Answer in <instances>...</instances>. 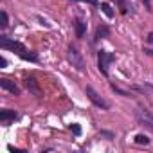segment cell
<instances>
[{"label": "cell", "instance_id": "21", "mask_svg": "<svg viewBox=\"0 0 153 153\" xmlns=\"http://www.w3.org/2000/svg\"><path fill=\"white\" fill-rule=\"evenodd\" d=\"M148 42H149V43H153V33H149V34H148Z\"/></svg>", "mask_w": 153, "mask_h": 153}, {"label": "cell", "instance_id": "23", "mask_svg": "<svg viewBox=\"0 0 153 153\" xmlns=\"http://www.w3.org/2000/svg\"><path fill=\"white\" fill-rule=\"evenodd\" d=\"M144 52H146V54H149V56H153V51H148V49H146Z\"/></svg>", "mask_w": 153, "mask_h": 153}, {"label": "cell", "instance_id": "9", "mask_svg": "<svg viewBox=\"0 0 153 153\" xmlns=\"http://www.w3.org/2000/svg\"><path fill=\"white\" fill-rule=\"evenodd\" d=\"M108 34H110V29H108L106 25H99V27L96 29L94 40H96V42H99V40H103V38H108Z\"/></svg>", "mask_w": 153, "mask_h": 153}, {"label": "cell", "instance_id": "3", "mask_svg": "<svg viewBox=\"0 0 153 153\" xmlns=\"http://www.w3.org/2000/svg\"><path fill=\"white\" fill-rule=\"evenodd\" d=\"M85 92H87V97H88L96 106H99L101 110H108V108H110V103H108V101H105V99H103V97H101L94 88H92V87H87V90H85Z\"/></svg>", "mask_w": 153, "mask_h": 153}, {"label": "cell", "instance_id": "6", "mask_svg": "<svg viewBox=\"0 0 153 153\" xmlns=\"http://www.w3.org/2000/svg\"><path fill=\"white\" fill-rule=\"evenodd\" d=\"M15 119H18V114L15 112V110H9V108H6V110H2L0 112V123L2 124H11Z\"/></svg>", "mask_w": 153, "mask_h": 153}, {"label": "cell", "instance_id": "22", "mask_svg": "<svg viewBox=\"0 0 153 153\" xmlns=\"http://www.w3.org/2000/svg\"><path fill=\"white\" fill-rule=\"evenodd\" d=\"M144 4H146V7H148V9L151 7V6H149V0H144Z\"/></svg>", "mask_w": 153, "mask_h": 153}, {"label": "cell", "instance_id": "8", "mask_svg": "<svg viewBox=\"0 0 153 153\" xmlns=\"http://www.w3.org/2000/svg\"><path fill=\"white\" fill-rule=\"evenodd\" d=\"M74 29H76V36H78V38H83L85 33H87V24L78 18V20H74Z\"/></svg>", "mask_w": 153, "mask_h": 153}, {"label": "cell", "instance_id": "11", "mask_svg": "<svg viewBox=\"0 0 153 153\" xmlns=\"http://www.w3.org/2000/svg\"><path fill=\"white\" fill-rule=\"evenodd\" d=\"M101 11H103V15H105V16H108V18H114V15H115V13H114V9H112V6H110V4H106V2H103V4H101Z\"/></svg>", "mask_w": 153, "mask_h": 153}, {"label": "cell", "instance_id": "14", "mask_svg": "<svg viewBox=\"0 0 153 153\" xmlns=\"http://www.w3.org/2000/svg\"><path fill=\"white\" fill-rule=\"evenodd\" d=\"M135 142H137V144H144V146H146V144H149V139H148L146 135L139 133V135H135Z\"/></svg>", "mask_w": 153, "mask_h": 153}, {"label": "cell", "instance_id": "7", "mask_svg": "<svg viewBox=\"0 0 153 153\" xmlns=\"http://www.w3.org/2000/svg\"><path fill=\"white\" fill-rule=\"evenodd\" d=\"M0 87H2L4 90H7V92H11V94H15V96H18V94H20V88H18V85H16L15 81H11V79H6V78H2V79H0Z\"/></svg>", "mask_w": 153, "mask_h": 153}, {"label": "cell", "instance_id": "18", "mask_svg": "<svg viewBox=\"0 0 153 153\" xmlns=\"http://www.w3.org/2000/svg\"><path fill=\"white\" fill-rule=\"evenodd\" d=\"M101 135H105L106 139H114V133L112 131H106V130H101Z\"/></svg>", "mask_w": 153, "mask_h": 153}, {"label": "cell", "instance_id": "16", "mask_svg": "<svg viewBox=\"0 0 153 153\" xmlns=\"http://www.w3.org/2000/svg\"><path fill=\"white\" fill-rule=\"evenodd\" d=\"M74 2H87V4H92V6H97L99 0H74Z\"/></svg>", "mask_w": 153, "mask_h": 153}, {"label": "cell", "instance_id": "13", "mask_svg": "<svg viewBox=\"0 0 153 153\" xmlns=\"http://www.w3.org/2000/svg\"><path fill=\"white\" fill-rule=\"evenodd\" d=\"M22 59H25V61H38V54H36V52L27 51V52L22 56Z\"/></svg>", "mask_w": 153, "mask_h": 153}, {"label": "cell", "instance_id": "19", "mask_svg": "<svg viewBox=\"0 0 153 153\" xmlns=\"http://www.w3.org/2000/svg\"><path fill=\"white\" fill-rule=\"evenodd\" d=\"M6 65H7V59L6 58H0V68H4Z\"/></svg>", "mask_w": 153, "mask_h": 153}, {"label": "cell", "instance_id": "12", "mask_svg": "<svg viewBox=\"0 0 153 153\" xmlns=\"http://www.w3.org/2000/svg\"><path fill=\"white\" fill-rule=\"evenodd\" d=\"M9 25V18H7V13L6 11H2V13H0V27H2V29H6Z\"/></svg>", "mask_w": 153, "mask_h": 153}, {"label": "cell", "instance_id": "17", "mask_svg": "<svg viewBox=\"0 0 153 153\" xmlns=\"http://www.w3.org/2000/svg\"><path fill=\"white\" fill-rule=\"evenodd\" d=\"M112 88H114V90H115V92H117V94H121V96H124V97H126V96H130V94H128V92H124V90H121V88H117V87H115V85H112Z\"/></svg>", "mask_w": 153, "mask_h": 153}, {"label": "cell", "instance_id": "2", "mask_svg": "<svg viewBox=\"0 0 153 153\" xmlns=\"http://www.w3.org/2000/svg\"><path fill=\"white\" fill-rule=\"evenodd\" d=\"M114 59H115V56L108 51H99L97 52V67H99V72L103 76H108V67Z\"/></svg>", "mask_w": 153, "mask_h": 153}, {"label": "cell", "instance_id": "15", "mask_svg": "<svg viewBox=\"0 0 153 153\" xmlns=\"http://www.w3.org/2000/svg\"><path fill=\"white\" fill-rule=\"evenodd\" d=\"M70 131H72L74 135H81V126L74 123V124H70Z\"/></svg>", "mask_w": 153, "mask_h": 153}, {"label": "cell", "instance_id": "1", "mask_svg": "<svg viewBox=\"0 0 153 153\" xmlns=\"http://www.w3.org/2000/svg\"><path fill=\"white\" fill-rule=\"evenodd\" d=\"M0 47L6 49V51H11V52H16L20 58L27 52V49H25L24 43L15 42V40H11V38H7V36H0Z\"/></svg>", "mask_w": 153, "mask_h": 153}, {"label": "cell", "instance_id": "4", "mask_svg": "<svg viewBox=\"0 0 153 153\" xmlns=\"http://www.w3.org/2000/svg\"><path fill=\"white\" fill-rule=\"evenodd\" d=\"M68 61L72 63V67H76L79 72L81 70H85V61H83V58H81V54H79V51L76 49V47H68Z\"/></svg>", "mask_w": 153, "mask_h": 153}, {"label": "cell", "instance_id": "5", "mask_svg": "<svg viewBox=\"0 0 153 153\" xmlns=\"http://www.w3.org/2000/svg\"><path fill=\"white\" fill-rule=\"evenodd\" d=\"M135 117L140 124H144L146 128L153 130V114L149 110H144V108H137L135 110Z\"/></svg>", "mask_w": 153, "mask_h": 153}, {"label": "cell", "instance_id": "20", "mask_svg": "<svg viewBox=\"0 0 153 153\" xmlns=\"http://www.w3.org/2000/svg\"><path fill=\"white\" fill-rule=\"evenodd\" d=\"M38 20H40V22H42V25H45V27H51V24H49V22H47V20H43V18H42V16H38Z\"/></svg>", "mask_w": 153, "mask_h": 153}, {"label": "cell", "instance_id": "10", "mask_svg": "<svg viewBox=\"0 0 153 153\" xmlns=\"http://www.w3.org/2000/svg\"><path fill=\"white\" fill-rule=\"evenodd\" d=\"M25 85H27L29 92H33V94L40 96V87H38V81H36L34 78H25Z\"/></svg>", "mask_w": 153, "mask_h": 153}]
</instances>
